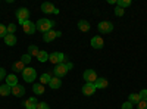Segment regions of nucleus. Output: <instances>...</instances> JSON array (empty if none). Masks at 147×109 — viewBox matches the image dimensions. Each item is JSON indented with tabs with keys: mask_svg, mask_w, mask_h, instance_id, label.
I'll use <instances>...</instances> for the list:
<instances>
[{
	"mask_svg": "<svg viewBox=\"0 0 147 109\" xmlns=\"http://www.w3.org/2000/svg\"><path fill=\"white\" fill-rule=\"evenodd\" d=\"M55 25V21H50V19H46V18H41L35 22V28L38 30L40 32H47L50 31Z\"/></svg>",
	"mask_w": 147,
	"mask_h": 109,
	"instance_id": "f257e3e1",
	"label": "nucleus"
},
{
	"mask_svg": "<svg viewBox=\"0 0 147 109\" xmlns=\"http://www.w3.org/2000/svg\"><path fill=\"white\" fill-rule=\"evenodd\" d=\"M22 78H24V81H27V83H32V81L37 78V72H35V69L27 66L25 69L22 71Z\"/></svg>",
	"mask_w": 147,
	"mask_h": 109,
	"instance_id": "f03ea898",
	"label": "nucleus"
},
{
	"mask_svg": "<svg viewBox=\"0 0 147 109\" xmlns=\"http://www.w3.org/2000/svg\"><path fill=\"white\" fill-rule=\"evenodd\" d=\"M16 18H18V22L24 25L27 21H30V19H28V18H30V10H28L27 7L18 9V10H16Z\"/></svg>",
	"mask_w": 147,
	"mask_h": 109,
	"instance_id": "7ed1b4c3",
	"label": "nucleus"
},
{
	"mask_svg": "<svg viewBox=\"0 0 147 109\" xmlns=\"http://www.w3.org/2000/svg\"><path fill=\"white\" fill-rule=\"evenodd\" d=\"M97 30H99L100 34H109L113 31V24L109 21H102L99 25H97Z\"/></svg>",
	"mask_w": 147,
	"mask_h": 109,
	"instance_id": "20e7f679",
	"label": "nucleus"
},
{
	"mask_svg": "<svg viewBox=\"0 0 147 109\" xmlns=\"http://www.w3.org/2000/svg\"><path fill=\"white\" fill-rule=\"evenodd\" d=\"M68 66H66V64H57L56 66H55V69H53V74H55V77H57V78H62V77H65L66 74H68Z\"/></svg>",
	"mask_w": 147,
	"mask_h": 109,
	"instance_id": "39448f33",
	"label": "nucleus"
},
{
	"mask_svg": "<svg viewBox=\"0 0 147 109\" xmlns=\"http://www.w3.org/2000/svg\"><path fill=\"white\" fill-rule=\"evenodd\" d=\"M57 37H62V32H60V31H53V30H50V31L44 32L43 40H44L46 43H50V41H53V40L57 39Z\"/></svg>",
	"mask_w": 147,
	"mask_h": 109,
	"instance_id": "423d86ee",
	"label": "nucleus"
},
{
	"mask_svg": "<svg viewBox=\"0 0 147 109\" xmlns=\"http://www.w3.org/2000/svg\"><path fill=\"white\" fill-rule=\"evenodd\" d=\"M82 77H84L85 83H96V80H97V74H96L94 69H87V71H84Z\"/></svg>",
	"mask_w": 147,
	"mask_h": 109,
	"instance_id": "0eeeda50",
	"label": "nucleus"
},
{
	"mask_svg": "<svg viewBox=\"0 0 147 109\" xmlns=\"http://www.w3.org/2000/svg\"><path fill=\"white\" fill-rule=\"evenodd\" d=\"M96 90H97V89H96V86H94V83H85L84 86H82V94H85V96L94 94Z\"/></svg>",
	"mask_w": 147,
	"mask_h": 109,
	"instance_id": "6e6552de",
	"label": "nucleus"
},
{
	"mask_svg": "<svg viewBox=\"0 0 147 109\" xmlns=\"http://www.w3.org/2000/svg\"><path fill=\"white\" fill-rule=\"evenodd\" d=\"M103 46H105V41L100 35H94L91 39V47H94V49H103Z\"/></svg>",
	"mask_w": 147,
	"mask_h": 109,
	"instance_id": "1a4fd4ad",
	"label": "nucleus"
},
{
	"mask_svg": "<svg viewBox=\"0 0 147 109\" xmlns=\"http://www.w3.org/2000/svg\"><path fill=\"white\" fill-rule=\"evenodd\" d=\"M12 94L16 96V97H22V96L25 94V87H24L22 84H16V86L12 87Z\"/></svg>",
	"mask_w": 147,
	"mask_h": 109,
	"instance_id": "9d476101",
	"label": "nucleus"
},
{
	"mask_svg": "<svg viewBox=\"0 0 147 109\" xmlns=\"http://www.w3.org/2000/svg\"><path fill=\"white\" fill-rule=\"evenodd\" d=\"M55 5L53 3H50V2H44L43 5H41V12L43 14H55Z\"/></svg>",
	"mask_w": 147,
	"mask_h": 109,
	"instance_id": "9b49d317",
	"label": "nucleus"
},
{
	"mask_svg": "<svg viewBox=\"0 0 147 109\" xmlns=\"http://www.w3.org/2000/svg\"><path fill=\"white\" fill-rule=\"evenodd\" d=\"M22 28H24V31H25L27 34H34V32L37 31L35 24H34V22H31V21H27V22L22 25Z\"/></svg>",
	"mask_w": 147,
	"mask_h": 109,
	"instance_id": "f8f14e48",
	"label": "nucleus"
},
{
	"mask_svg": "<svg viewBox=\"0 0 147 109\" xmlns=\"http://www.w3.org/2000/svg\"><path fill=\"white\" fill-rule=\"evenodd\" d=\"M37 105H38V102H37L35 97H30L24 102V108L25 109H37Z\"/></svg>",
	"mask_w": 147,
	"mask_h": 109,
	"instance_id": "ddd939ff",
	"label": "nucleus"
},
{
	"mask_svg": "<svg viewBox=\"0 0 147 109\" xmlns=\"http://www.w3.org/2000/svg\"><path fill=\"white\" fill-rule=\"evenodd\" d=\"M49 86H50V89H53V90H57V89L62 87V80L57 78V77H52L50 83H49Z\"/></svg>",
	"mask_w": 147,
	"mask_h": 109,
	"instance_id": "4468645a",
	"label": "nucleus"
},
{
	"mask_svg": "<svg viewBox=\"0 0 147 109\" xmlns=\"http://www.w3.org/2000/svg\"><path fill=\"white\" fill-rule=\"evenodd\" d=\"M6 84H9L10 87L16 86V84H18V77H16L15 74H9V75H6Z\"/></svg>",
	"mask_w": 147,
	"mask_h": 109,
	"instance_id": "2eb2a0df",
	"label": "nucleus"
},
{
	"mask_svg": "<svg viewBox=\"0 0 147 109\" xmlns=\"http://www.w3.org/2000/svg\"><path fill=\"white\" fill-rule=\"evenodd\" d=\"M94 86H96V89H106L109 86V83H107L106 78H97L96 83H94Z\"/></svg>",
	"mask_w": 147,
	"mask_h": 109,
	"instance_id": "dca6fc26",
	"label": "nucleus"
},
{
	"mask_svg": "<svg viewBox=\"0 0 147 109\" xmlns=\"http://www.w3.org/2000/svg\"><path fill=\"white\" fill-rule=\"evenodd\" d=\"M0 94L2 96H9V94H12V87L9 86V84H2L0 86Z\"/></svg>",
	"mask_w": 147,
	"mask_h": 109,
	"instance_id": "f3484780",
	"label": "nucleus"
},
{
	"mask_svg": "<svg viewBox=\"0 0 147 109\" xmlns=\"http://www.w3.org/2000/svg\"><path fill=\"white\" fill-rule=\"evenodd\" d=\"M5 43L7 46H15L16 44V35L15 34H7L5 37Z\"/></svg>",
	"mask_w": 147,
	"mask_h": 109,
	"instance_id": "a211bd4d",
	"label": "nucleus"
},
{
	"mask_svg": "<svg viewBox=\"0 0 147 109\" xmlns=\"http://www.w3.org/2000/svg\"><path fill=\"white\" fill-rule=\"evenodd\" d=\"M25 64L22 62V60H18V62H15L13 65H12V69H13L15 72H22L24 69H25Z\"/></svg>",
	"mask_w": 147,
	"mask_h": 109,
	"instance_id": "6ab92c4d",
	"label": "nucleus"
},
{
	"mask_svg": "<svg viewBox=\"0 0 147 109\" xmlns=\"http://www.w3.org/2000/svg\"><path fill=\"white\" fill-rule=\"evenodd\" d=\"M78 28H80V31H82V32H87V31H90V24H88L87 21L81 19V21L78 22Z\"/></svg>",
	"mask_w": 147,
	"mask_h": 109,
	"instance_id": "aec40b11",
	"label": "nucleus"
},
{
	"mask_svg": "<svg viewBox=\"0 0 147 109\" xmlns=\"http://www.w3.org/2000/svg\"><path fill=\"white\" fill-rule=\"evenodd\" d=\"M140 100H141V97H140V94H138V93H131V94H129L128 102H131L132 105H138Z\"/></svg>",
	"mask_w": 147,
	"mask_h": 109,
	"instance_id": "412c9836",
	"label": "nucleus"
},
{
	"mask_svg": "<svg viewBox=\"0 0 147 109\" xmlns=\"http://www.w3.org/2000/svg\"><path fill=\"white\" fill-rule=\"evenodd\" d=\"M32 91L35 93V94H44V86H43V84H34V86H32Z\"/></svg>",
	"mask_w": 147,
	"mask_h": 109,
	"instance_id": "4be33fe9",
	"label": "nucleus"
},
{
	"mask_svg": "<svg viewBox=\"0 0 147 109\" xmlns=\"http://www.w3.org/2000/svg\"><path fill=\"white\" fill-rule=\"evenodd\" d=\"M50 80H52V75L50 74H47V72H44V74H41V77H40V84H49L50 83Z\"/></svg>",
	"mask_w": 147,
	"mask_h": 109,
	"instance_id": "5701e85b",
	"label": "nucleus"
},
{
	"mask_svg": "<svg viewBox=\"0 0 147 109\" xmlns=\"http://www.w3.org/2000/svg\"><path fill=\"white\" fill-rule=\"evenodd\" d=\"M38 53H40V50H38V47H37V46L31 44V46L28 47V55H30V56H38Z\"/></svg>",
	"mask_w": 147,
	"mask_h": 109,
	"instance_id": "b1692460",
	"label": "nucleus"
},
{
	"mask_svg": "<svg viewBox=\"0 0 147 109\" xmlns=\"http://www.w3.org/2000/svg\"><path fill=\"white\" fill-rule=\"evenodd\" d=\"M116 5H118V7H121V9H125V7L131 6V0H118Z\"/></svg>",
	"mask_w": 147,
	"mask_h": 109,
	"instance_id": "393cba45",
	"label": "nucleus"
},
{
	"mask_svg": "<svg viewBox=\"0 0 147 109\" xmlns=\"http://www.w3.org/2000/svg\"><path fill=\"white\" fill-rule=\"evenodd\" d=\"M38 60L40 62H46V60H49V53L47 52H44V50H40V53H38Z\"/></svg>",
	"mask_w": 147,
	"mask_h": 109,
	"instance_id": "a878e982",
	"label": "nucleus"
},
{
	"mask_svg": "<svg viewBox=\"0 0 147 109\" xmlns=\"http://www.w3.org/2000/svg\"><path fill=\"white\" fill-rule=\"evenodd\" d=\"M7 35V27L6 25H3V24H0V37H6Z\"/></svg>",
	"mask_w": 147,
	"mask_h": 109,
	"instance_id": "bb28decb",
	"label": "nucleus"
},
{
	"mask_svg": "<svg viewBox=\"0 0 147 109\" xmlns=\"http://www.w3.org/2000/svg\"><path fill=\"white\" fill-rule=\"evenodd\" d=\"M49 60H50L52 64H59V58H57V53H52V55H49Z\"/></svg>",
	"mask_w": 147,
	"mask_h": 109,
	"instance_id": "cd10ccee",
	"label": "nucleus"
},
{
	"mask_svg": "<svg viewBox=\"0 0 147 109\" xmlns=\"http://www.w3.org/2000/svg\"><path fill=\"white\" fill-rule=\"evenodd\" d=\"M16 31V24H9L7 25V34H15Z\"/></svg>",
	"mask_w": 147,
	"mask_h": 109,
	"instance_id": "c85d7f7f",
	"label": "nucleus"
},
{
	"mask_svg": "<svg viewBox=\"0 0 147 109\" xmlns=\"http://www.w3.org/2000/svg\"><path fill=\"white\" fill-rule=\"evenodd\" d=\"M21 60H22L24 64H27V65H28V64L31 62V56H30L28 53H27V55H22V56H21Z\"/></svg>",
	"mask_w": 147,
	"mask_h": 109,
	"instance_id": "c756f323",
	"label": "nucleus"
},
{
	"mask_svg": "<svg viewBox=\"0 0 147 109\" xmlns=\"http://www.w3.org/2000/svg\"><path fill=\"white\" fill-rule=\"evenodd\" d=\"M140 97H141V100H144V102H147V89H143L140 93Z\"/></svg>",
	"mask_w": 147,
	"mask_h": 109,
	"instance_id": "7c9ffc66",
	"label": "nucleus"
},
{
	"mask_svg": "<svg viewBox=\"0 0 147 109\" xmlns=\"http://www.w3.org/2000/svg\"><path fill=\"white\" fill-rule=\"evenodd\" d=\"M37 109H50V106H49L46 102H40L38 105H37Z\"/></svg>",
	"mask_w": 147,
	"mask_h": 109,
	"instance_id": "2f4dec72",
	"label": "nucleus"
},
{
	"mask_svg": "<svg viewBox=\"0 0 147 109\" xmlns=\"http://www.w3.org/2000/svg\"><path fill=\"white\" fill-rule=\"evenodd\" d=\"M57 58H59V64H65V60H66L65 53H57Z\"/></svg>",
	"mask_w": 147,
	"mask_h": 109,
	"instance_id": "473e14b6",
	"label": "nucleus"
},
{
	"mask_svg": "<svg viewBox=\"0 0 147 109\" xmlns=\"http://www.w3.org/2000/svg\"><path fill=\"white\" fill-rule=\"evenodd\" d=\"M137 109H147V102L140 100V102H138V105H137Z\"/></svg>",
	"mask_w": 147,
	"mask_h": 109,
	"instance_id": "72a5a7b5",
	"label": "nucleus"
},
{
	"mask_svg": "<svg viewBox=\"0 0 147 109\" xmlns=\"http://www.w3.org/2000/svg\"><path fill=\"white\" fill-rule=\"evenodd\" d=\"M124 14H125L124 9H121V7H118V6H116V9H115V15H116V16H122Z\"/></svg>",
	"mask_w": 147,
	"mask_h": 109,
	"instance_id": "f704fd0d",
	"label": "nucleus"
},
{
	"mask_svg": "<svg viewBox=\"0 0 147 109\" xmlns=\"http://www.w3.org/2000/svg\"><path fill=\"white\" fill-rule=\"evenodd\" d=\"M121 109H132V103H131V102H125L124 105H122Z\"/></svg>",
	"mask_w": 147,
	"mask_h": 109,
	"instance_id": "c9c22d12",
	"label": "nucleus"
},
{
	"mask_svg": "<svg viewBox=\"0 0 147 109\" xmlns=\"http://www.w3.org/2000/svg\"><path fill=\"white\" fill-rule=\"evenodd\" d=\"M3 78H6V71H5V68H0V81Z\"/></svg>",
	"mask_w": 147,
	"mask_h": 109,
	"instance_id": "e433bc0d",
	"label": "nucleus"
},
{
	"mask_svg": "<svg viewBox=\"0 0 147 109\" xmlns=\"http://www.w3.org/2000/svg\"><path fill=\"white\" fill-rule=\"evenodd\" d=\"M66 66H68V69H72V68H74V64L68 62V64H66Z\"/></svg>",
	"mask_w": 147,
	"mask_h": 109,
	"instance_id": "4c0bfd02",
	"label": "nucleus"
}]
</instances>
